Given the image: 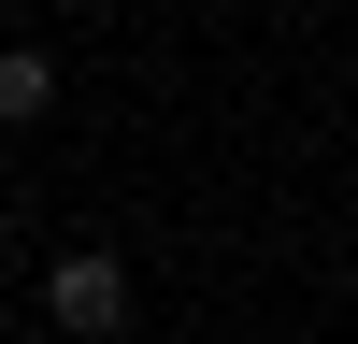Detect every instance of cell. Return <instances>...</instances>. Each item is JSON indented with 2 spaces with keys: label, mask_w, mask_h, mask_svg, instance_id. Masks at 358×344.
<instances>
[{
  "label": "cell",
  "mask_w": 358,
  "mask_h": 344,
  "mask_svg": "<svg viewBox=\"0 0 358 344\" xmlns=\"http://www.w3.org/2000/svg\"><path fill=\"white\" fill-rule=\"evenodd\" d=\"M43 330L115 344V330H129V258H101V244H86V258H57V273H43Z\"/></svg>",
  "instance_id": "1"
},
{
  "label": "cell",
  "mask_w": 358,
  "mask_h": 344,
  "mask_svg": "<svg viewBox=\"0 0 358 344\" xmlns=\"http://www.w3.org/2000/svg\"><path fill=\"white\" fill-rule=\"evenodd\" d=\"M43 101H57V72H43V43H15V57H0V129H29Z\"/></svg>",
  "instance_id": "2"
}]
</instances>
